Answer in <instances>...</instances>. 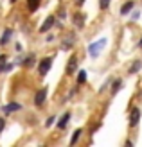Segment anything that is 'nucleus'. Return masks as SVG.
I'll return each instance as SVG.
<instances>
[{
  "label": "nucleus",
  "mask_w": 142,
  "mask_h": 147,
  "mask_svg": "<svg viewBox=\"0 0 142 147\" xmlns=\"http://www.w3.org/2000/svg\"><path fill=\"white\" fill-rule=\"evenodd\" d=\"M104 45H106V40H99V41H95V43H92L90 47H88V54H90L92 57H97L101 54V50L104 49Z\"/></svg>",
  "instance_id": "obj_1"
},
{
  "label": "nucleus",
  "mask_w": 142,
  "mask_h": 147,
  "mask_svg": "<svg viewBox=\"0 0 142 147\" xmlns=\"http://www.w3.org/2000/svg\"><path fill=\"white\" fill-rule=\"evenodd\" d=\"M45 99H47V88H41V90H38V93H36V97H34V104L36 106H43Z\"/></svg>",
  "instance_id": "obj_2"
},
{
  "label": "nucleus",
  "mask_w": 142,
  "mask_h": 147,
  "mask_svg": "<svg viewBox=\"0 0 142 147\" xmlns=\"http://www.w3.org/2000/svg\"><path fill=\"white\" fill-rule=\"evenodd\" d=\"M50 67H52V57L41 59V63H40V76H45V74L50 70Z\"/></svg>",
  "instance_id": "obj_3"
},
{
  "label": "nucleus",
  "mask_w": 142,
  "mask_h": 147,
  "mask_svg": "<svg viewBox=\"0 0 142 147\" xmlns=\"http://www.w3.org/2000/svg\"><path fill=\"white\" fill-rule=\"evenodd\" d=\"M139 120H140V109H139V108H133L131 113H130V126H131V127L137 126Z\"/></svg>",
  "instance_id": "obj_4"
},
{
  "label": "nucleus",
  "mask_w": 142,
  "mask_h": 147,
  "mask_svg": "<svg viewBox=\"0 0 142 147\" xmlns=\"http://www.w3.org/2000/svg\"><path fill=\"white\" fill-rule=\"evenodd\" d=\"M76 68H77V59L72 56L70 59H69V63H67V76H74Z\"/></svg>",
  "instance_id": "obj_5"
},
{
  "label": "nucleus",
  "mask_w": 142,
  "mask_h": 147,
  "mask_svg": "<svg viewBox=\"0 0 142 147\" xmlns=\"http://www.w3.org/2000/svg\"><path fill=\"white\" fill-rule=\"evenodd\" d=\"M54 22H56V20H54V16H49L45 22H43V25L40 27V32H47L49 29H50L52 25H54Z\"/></svg>",
  "instance_id": "obj_6"
},
{
  "label": "nucleus",
  "mask_w": 142,
  "mask_h": 147,
  "mask_svg": "<svg viewBox=\"0 0 142 147\" xmlns=\"http://www.w3.org/2000/svg\"><path fill=\"white\" fill-rule=\"evenodd\" d=\"M69 119H70V113H65V115L61 117V119L58 120V127H59V129H63V127L67 126V124H69Z\"/></svg>",
  "instance_id": "obj_7"
},
{
  "label": "nucleus",
  "mask_w": 142,
  "mask_h": 147,
  "mask_svg": "<svg viewBox=\"0 0 142 147\" xmlns=\"http://www.w3.org/2000/svg\"><path fill=\"white\" fill-rule=\"evenodd\" d=\"M11 36H13V31H11V29H7V31L4 32V36L0 38V45H5V43L11 40Z\"/></svg>",
  "instance_id": "obj_8"
},
{
  "label": "nucleus",
  "mask_w": 142,
  "mask_h": 147,
  "mask_svg": "<svg viewBox=\"0 0 142 147\" xmlns=\"http://www.w3.org/2000/svg\"><path fill=\"white\" fill-rule=\"evenodd\" d=\"M20 108H22V106L18 104V102H11L9 106H5V108H4V111H5V113H11V111H18Z\"/></svg>",
  "instance_id": "obj_9"
},
{
  "label": "nucleus",
  "mask_w": 142,
  "mask_h": 147,
  "mask_svg": "<svg viewBox=\"0 0 142 147\" xmlns=\"http://www.w3.org/2000/svg\"><path fill=\"white\" fill-rule=\"evenodd\" d=\"M34 63H36V57L31 54V56H27V57H25L22 65H24V67H34Z\"/></svg>",
  "instance_id": "obj_10"
},
{
  "label": "nucleus",
  "mask_w": 142,
  "mask_h": 147,
  "mask_svg": "<svg viewBox=\"0 0 142 147\" xmlns=\"http://www.w3.org/2000/svg\"><path fill=\"white\" fill-rule=\"evenodd\" d=\"M38 5H40V0H27L29 11H36V9H38Z\"/></svg>",
  "instance_id": "obj_11"
},
{
  "label": "nucleus",
  "mask_w": 142,
  "mask_h": 147,
  "mask_svg": "<svg viewBox=\"0 0 142 147\" xmlns=\"http://www.w3.org/2000/svg\"><path fill=\"white\" fill-rule=\"evenodd\" d=\"M72 20H74V24H76L77 27H83V24H85V16H83V14H76Z\"/></svg>",
  "instance_id": "obj_12"
},
{
  "label": "nucleus",
  "mask_w": 142,
  "mask_h": 147,
  "mask_svg": "<svg viewBox=\"0 0 142 147\" xmlns=\"http://www.w3.org/2000/svg\"><path fill=\"white\" fill-rule=\"evenodd\" d=\"M133 4H135V2H126V4L122 5V9H121V14H128V13L133 9Z\"/></svg>",
  "instance_id": "obj_13"
},
{
  "label": "nucleus",
  "mask_w": 142,
  "mask_h": 147,
  "mask_svg": "<svg viewBox=\"0 0 142 147\" xmlns=\"http://www.w3.org/2000/svg\"><path fill=\"white\" fill-rule=\"evenodd\" d=\"M140 67H142V63L140 61H135V63H133V67L130 68V74H137L140 70Z\"/></svg>",
  "instance_id": "obj_14"
},
{
  "label": "nucleus",
  "mask_w": 142,
  "mask_h": 147,
  "mask_svg": "<svg viewBox=\"0 0 142 147\" xmlns=\"http://www.w3.org/2000/svg\"><path fill=\"white\" fill-rule=\"evenodd\" d=\"M79 136H81V129H77V131H74V135H72V138H70V144L74 145L77 140H79Z\"/></svg>",
  "instance_id": "obj_15"
},
{
  "label": "nucleus",
  "mask_w": 142,
  "mask_h": 147,
  "mask_svg": "<svg viewBox=\"0 0 142 147\" xmlns=\"http://www.w3.org/2000/svg\"><path fill=\"white\" fill-rule=\"evenodd\" d=\"M77 81H79L81 84H83L85 81H86V72H85V70H81V72L77 74Z\"/></svg>",
  "instance_id": "obj_16"
},
{
  "label": "nucleus",
  "mask_w": 142,
  "mask_h": 147,
  "mask_svg": "<svg viewBox=\"0 0 142 147\" xmlns=\"http://www.w3.org/2000/svg\"><path fill=\"white\" fill-rule=\"evenodd\" d=\"M121 84H122V81H115V83H113V88H111V93H117L119 92V88H121Z\"/></svg>",
  "instance_id": "obj_17"
},
{
  "label": "nucleus",
  "mask_w": 142,
  "mask_h": 147,
  "mask_svg": "<svg viewBox=\"0 0 142 147\" xmlns=\"http://www.w3.org/2000/svg\"><path fill=\"white\" fill-rule=\"evenodd\" d=\"M72 40H74V36H69V38L65 40V43H63V49H65V50H69V49H70V43H72Z\"/></svg>",
  "instance_id": "obj_18"
},
{
  "label": "nucleus",
  "mask_w": 142,
  "mask_h": 147,
  "mask_svg": "<svg viewBox=\"0 0 142 147\" xmlns=\"http://www.w3.org/2000/svg\"><path fill=\"white\" fill-rule=\"evenodd\" d=\"M5 59H7V56H4V54L0 56V72L5 68Z\"/></svg>",
  "instance_id": "obj_19"
},
{
  "label": "nucleus",
  "mask_w": 142,
  "mask_h": 147,
  "mask_svg": "<svg viewBox=\"0 0 142 147\" xmlns=\"http://www.w3.org/2000/svg\"><path fill=\"white\" fill-rule=\"evenodd\" d=\"M99 5H101V9H106L110 5V0H99Z\"/></svg>",
  "instance_id": "obj_20"
},
{
  "label": "nucleus",
  "mask_w": 142,
  "mask_h": 147,
  "mask_svg": "<svg viewBox=\"0 0 142 147\" xmlns=\"http://www.w3.org/2000/svg\"><path fill=\"white\" fill-rule=\"evenodd\" d=\"M4 127H5V120H4V119H0V133L4 131Z\"/></svg>",
  "instance_id": "obj_21"
},
{
  "label": "nucleus",
  "mask_w": 142,
  "mask_h": 147,
  "mask_svg": "<svg viewBox=\"0 0 142 147\" xmlns=\"http://www.w3.org/2000/svg\"><path fill=\"white\" fill-rule=\"evenodd\" d=\"M52 124H54V117H50V119L47 120V126H52Z\"/></svg>",
  "instance_id": "obj_22"
},
{
  "label": "nucleus",
  "mask_w": 142,
  "mask_h": 147,
  "mask_svg": "<svg viewBox=\"0 0 142 147\" xmlns=\"http://www.w3.org/2000/svg\"><path fill=\"white\" fill-rule=\"evenodd\" d=\"M137 47H140V49H142V38L139 40V43H137Z\"/></svg>",
  "instance_id": "obj_23"
},
{
  "label": "nucleus",
  "mask_w": 142,
  "mask_h": 147,
  "mask_svg": "<svg viewBox=\"0 0 142 147\" xmlns=\"http://www.w3.org/2000/svg\"><path fill=\"white\" fill-rule=\"evenodd\" d=\"M83 2H85V0H77V5H83Z\"/></svg>",
  "instance_id": "obj_24"
},
{
  "label": "nucleus",
  "mask_w": 142,
  "mask_h": 147,
  "mask_svg": "<svg viewBox=\"0 0 142 147\" xmlns=\"http://www.w3.org/2000/svg\"><path fill=\"white\" fill-rule=\"evenodd\" d=\"M9 2H13V4H14V2H16V0H9Z\"/></svg>",
  "instance_id": "obj_25"
}]
</instances>
